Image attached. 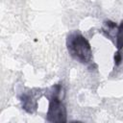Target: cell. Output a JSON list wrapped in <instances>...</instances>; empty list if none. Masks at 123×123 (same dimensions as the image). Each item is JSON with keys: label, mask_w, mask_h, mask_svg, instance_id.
I'll use <instances>...</instances> for the list:
<instances>
[{"label": "cell", "mask_w": 123, "mask_h": 123, "mask_svg": "<svg viewBox=\"0 0 123 123\" xmlns=\"http://www.w3.org/2000/svg\"><path fill=\"white\" fill-rule=\"evenodd\" d=\"M116 48L117 51H121L123 48V20L121 21V24L117 27L116 32Z\"/></svg>", "instance_id": "4"}, {"label": "cell", "mask_w": 123, "mask_h": 123, "mask_svg": "<svg viewBox=\"0 0 123 123\" xmlns=\"http://www.w3.org/2000/svg\"><path fill=\"white\" fill-rule=\"evenodd\" d=\"M52 89L53 91L49 97V107L46 113V119L49 122H66V109L60 98L62 86L58 84L52 86Z\"/></svg>", "instance_id": "2"}, {"label": "cell", "mask_w": 123, "mask_h": 123, "mask_svg": "<svg viewBox=\"0 0 123 123\" xmlns=\"http://www.w3.org/2000/svg\"><path fill=\"white\" fill-rule=\"evenodd\" d=\"M20 100L22 103V109H24L27 112L29 113H33L37 107V100H35V98L29 94V93H24L20 96Z\"/></svg>", "instance_id": "3"}, {"label": "cell", "mask_w": 123, "mask_h": 123, "mask_svg": "<svg viewBox=\"0 0 123 123\" xmlns=\"http://www.w3.org/2000/svg\"><path fill=\"white\" fill-rule=\"evenodd\" d=\"M122 62V53L121 51H117L114 54V63L115 65H119Z\"/></svg>", "instance_id": "5"}, {"label": "cell", "mask_w": 123, "mask_h": 123, "mask_svg": "<svg viewBox=\"0 0 123 123\" xmlns=\"http://www.w3.org/2000/svg\"><path fill=\"white\" fill-rule=\"evenodd\" d=\"M66 46L70 56L80 62L87 64L92 60V49L87 39L79 32H72L67 36Z\"/></svg>", "instance_id": "1"}]
</instances>
